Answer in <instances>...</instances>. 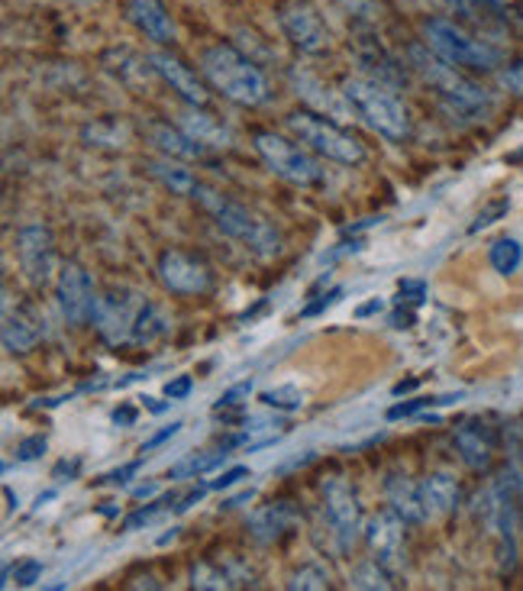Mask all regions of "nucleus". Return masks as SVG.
Listing matches in <instances>:
<instances>
[{
  "label": "nucleus",
  "mask_w": 523,
  "mask_h": 591,
  "mask_svg": "<svg viewBox=\"0 0 523 591\" xmlns=\"http://www.w3.org/2000/svg\"><path fill=\"white\" fill-rule=\"evenodd\" d=\"M514 16H518V23H521V26H523V3H521V7H518V10H514Z\"/></svg>",
  "instance_id": "obj_57"
},
{
  "label": "nucleus",
  "mask_w": 523,
  "mask_h": 591,
  "mask_svg": "<svg viewBox=\"0 0 523 591\" xmlns=\"http://www.w3.org/2000/svg\"><path fill=\"white\" fill-rule=\"evenodd\" d=\"M166 330H169L166 314H162L156 304L143 300V304H139V310H136V320H133V333H129V340H133V343H156Z\"/></svg>",
  "instance_id": "obj_26"
},
{
  "label": "nucleus",
  "mask_w": 523,
  "mask_h": 591,
  "mask_svg": "<svg viewBox=\"0 0 523 591\" xmlns=\"http://www.w3.org/2000/svg\"><path fill=\"white\" fill-rule=\"evenodd\" d=\"M456 450L463 456L468 469H488L491 466V450H494V436L481 420H465L456 427Z\"/></svg>",
  "instance_id": "obj_17"
},
{
  "label": "nucleus",
  "mask_w": 523,
  "mask_h": 591,
  "mask_svg": "<svg viewBox=\"0 0 523 591\" xmlns=\"http://www.w3.org/2000/svg\"><path fill=\"white\" fill-rule=\"evenodd\" d=\"M139 469H143V459H136V463H126L123 469L104 475V481H107V485H126V481H129V475H136Z\"/></svg>",
  "instance_id": "obj_47"
},
{
  "label": "nucleus",
  "mask_w": 523,
  "mask_h": 591,
  "mask_svg": "<svg viewBox=\"0 0 523 591\" xmlns=\"http://www.w3.org/2000/svg\"><path fill=\"white\" fill-rule=\"evenodd\" d=\"M174 501H178V495H162V498H156V501H149L146 508H136L126 521H123V531L126 533H133V531H139V527H146L149 521H156V514L159 511H166V508H172Z\"/></svg>",
  "instance_id": "obj_34"
},
{
  "label": "nucleus",
  "mask_w": 523,
  "mask_h": 591,
  "mask_svg": "<svg viewBox=\"0 0 523 591\" xmlns=\"http://www.w3.org/2000/svg\"><path fill=\"white\" fill-rule=\"evenodd\" d=\"M16 255L33 285L53 279V230L46 224H30L16 230Z\"/></svg>",
  "instance_id": "obj_13"
},
{
  "label": "nucleus",
  "mask_w": 523,
  "mask_h": 591,
  "mask_svg": "<svg viewBox=\"0 0 523 591\" xmlns=\"http://www.w3.org/2000/svg\"><path fill=\"white\" fill-rule=\"evenodd\" d=\"M181 427H184L181 420H174L172 427H162L159 433H152V436H149V440L143 443V450H139V453H152L156 446H162V443H169L172 436H178V430H181Z\"/></svg>",
  "instance_id": "obj_42"
},
{
  "label": "nucleus",
  "mask_w": 523,
  "mask_h": 591,
  "mask_svg": "<svg viewBox=\"0 0 523 591\" xmlns=\"http://www.w3.org/2000/svg\"><path fill=\"white\" fill-rule=\"evenodd\" d=\"M146 172L156 178V181H162L172 194H181V197H194V191H197V178L191 169H184L181 162H174V159H149L146 162Z\"/></svg>",
  "instance_id": "obj_24"
},
{
  "label": "nucleus",
  "mask_w": 523,
  "mask_h": 591,
  "mask_svg": "<svg viewBox=\"0 0 523 591\" xmlns=\"http://www.w3.org/2000/svg\"><path fill=\"white\" fill-rule=\"evenodd\" d=\"M58 307H61V317L71 323V327H84L91 317H94V285H91V275L78 265V262H65L61 272H58L56 285Z\"/></svg>",
  "instance_id": "obj_11"
},
{
  "label": "nucleus",
  "mask_w": 523,
  "mask_h": 591,
  "mask_svg": "<svg viewBox=\"0 0 523 591\" xmlns=\"http://www.w3.org/2000/svg\"><path fill=\"white\" fill-rule=\"evenodd\" d=\"M81 139H84V146H94V149H123L126 129H123L120 123L101 120V123L84 126V129H81Z\"/></svg>",
  "instance_id": "obj_29"
},
{
  "label": "nucleus",
  "mask_w": 523,
  "mask_h": 591,
  "mask_svg": "<svg viewBox=\"0 0 523 591\" xmlns=\"http://www.w3.org/2000/svg\"><path fill=\"white\" fill-rule=\"evenodd\" d=\"M420 495H423L427 518H443V514L456 511V504H459V481L446 473L427 475L420 481Z\"/></svg>",
  "instance_id": "obj_20"
},
{
  "label": "nucleus",
  "mask_w": 523,
  "mask_h": 591,
  "mask_svg": "<svg viewBox=\"0 0 523 591\" xmlns=\"http://www.w3.org/2000/svg\"><path fill=\"white\" fill-rule=\"evenodd\" d=\"M0 337H3V346H7V353H30V350H36V343H39V327H36V320L26 314V310H7L3 314V330H0Z\"/></svg>",
  "instance_id": "obj_23"
},
{
  "label": "nucleus",
  "mask_w": 523,
  "mask_h": 591,
  "mask_svg": "<svg viewBox=\"0 0 523 591\" xmlns=\"http://www.w3.org/2000/svg\"><path fill=\"white\" fill-rule=\"evenodd\" d=\"M227 456H230L227 450H220V453H194V456H187L178 466H172L169 478H201V475L220 469L227 463Z\"/></svg>",
  "instance_id": "obj_28"
},
{
  "label": "nucleus",
  "mask_w": 523,
  "mask_h": 591,
  "mask_svg": "<svg viewBox=\"0 0 523 591\" xmlns=\"http://www.w3.org/2000/svg\"><path fill=\"white\" fill-rule=\"evenodd\" d=\"M288 589L291 591H327L330 589V576H327L320 566L307 562V566H300V569L291 576Z\"/></svg>",
  "instance_id": "obj_35"
},
{
  "label": "nucleus",
  "mask_w": 523,
  "mask_h": 591,
  "mask_svg": "<svg viewBox=\"0 0 523 591\" xmlns=\"http://www.w3.org/2000/svg\"><path fill=\"white\" fill-rule=\"evenodd\" d=\"M343 98L359 114V120L368 123L385 139L405 143L410 136V114L388 84L368 81V78H349V81H343Z\"/></svg>",
  "instance_id": "obj_4"
},
{
  "label": "nucleus",
  "mask_w": 523,
  "mask_h": 591,
  "mask_svg": "<svg viewBox=\"0 0 523 591\" xmlns=\"http://www.w3.org/2000/svg\"><path fill=\"white\" fill-rule=\"evenodd\" d=\"M123 13L156 46H172L178 39L172 13H169V7L162 0H123Z\"/></svg>",
  "instance_id": "obj_14"
},
{
  "label": "nucleus",
  "mask_w": 523,
  "mask_h": 591,
  "mask_svg": "<svg viewBox=\"0 0 523 591\" xmlns=\"http://www.w3.org/2000/svg\"><path fill=\"white\" fill-rule=\"evenodd\" d=\"M3 495H7V501H10L7 508H10V511H16V504H20V498L13 495V488H3Z\"/></svg>",
  "instance_id": "obj_56"
},
{
  "label": "nucleus",
  "mask_w": 523,
  "mask_h": 591,
  "mask_svg": "<svg viewBox=\"0 0 523 591\" xmlns=\"http://www.w3.org/2000/svg\"><path fill=\"white\" fill-rule=\"evenodd\" d=\"M207 488H211V485H204V488H194V491H187L184 498H178V504H174V511H178V514H184L187 508H194V504H197V501H201V498L207 495Z\"/></svg>",
  "instance_id": "obj_48"
},
{
  "label": "nucleus",
  "mask_w": 523,
  "mask_h": 591,
  "mask_svg": "<svg viewBox=\"0 0 523 591\" xmlns=\"http://www.w3.org/2000/svg\"><path fill=\"white\" fill-rule=\"evenodd\" d=\"M78 473H81V459H71V463L61 459L56 469H53V478H56V481H75Z\"/></svg>",
  "instance_id": "obj_46"
},
{
  "label": "nucleus",
  "mask_w": 523,
  "mask_h": 591,
  "mask_svg": "<svg viewBox=\"0 0 523 591\" xmlns=\"http://www.w3.org/2000/svg\"><path fill=\"white\" fill-rule=\"evenodd\" d=\"M423 297H427V285L423 282H401V295H398V304H423Z\"/></svg>",
  "instance_id": "obj_44"
},
{
  "label": "nucleus",
  "mask_w": 523,
  "mask_h": 591,
  "mask_svg": "<svg viewBox=\"0 0 523 591\" xmlns=\"http://www.w3.org/2000/svg\"><path fill=\"white\" fill-rule=\"evenodd\" d=\"M463 395H440V398H413V401H401V405H395V408H388V420L395 423V420H405V417L420 414V411H427V408H443V405H456Z\"/></svg>",
  "instance_id": "obj_32"
},
{
  "label": "nucleus",
  "mask_w": 523,
  "mask_h": 591,
  "mask_svg": "<svg viewBox=\"0 0 523 591\" xmlns=\"http://www.w3.org/2000/svg\"><path fill=\"white\" fill-rule=\"evenodd\" d=\"M101 65H104L107 71H114L123 84H143V81L156 71L152 56L146 59V56H139V53L129 49V46H114V49H107V53L101 56Z\"/></svg>",
  "instance_id": "obj_21"
},
{
  "label": "nucleus",
  "mask_w": 523,
  "mask_h": 591,
  "mask_svg": "<svg viewBox=\"0 0 523 591\" xmlns=\"http://www.w3.org/2000/svg\"><path fill=\"white\" fill-rule=\"evenodd\" d=\"M159 279L162 285L172 292V295L197 297L207 295L211 285H214V272L204 259L197 255H187L181 249H166L159 255Z\"/></svg>",
  "instance_id": "obj_10"
},
{
  "label": "nucleus",
  "mask_w": 523,
  "mask_h": 591,
  "mask_svg": "<svg viewBox=\"0 0 523 591\" xmlns=\"http://www.w3.org/2000/svg\"><path fill=\"white\" fill-rule=\"evenodd\" d=\"M159 495V485L156 481H146V485H136L133 488V498H139V501H149V498H156Z\"/></svg>",
  "instance_id": "obj_50"
},
{
  "label": "nucleus",
  "mask_w": 523,
  "mask_h": 591,
  "mask_svg": "<svg viewBox=\"0 0 523 591\" xmlns=\"http://www.w3.org/2000/svg\"><path fill=\"white\" fill-rule=\"evenodd\" d=\"M323 511H327V524L337 536V549L349 553L352 543L359 539L362 531V508L355 498V488L346 478H327L323 481Z\"/></svg>",
  "instance_id": "obj_9"
},
{
  "label": "nucleus",
  "mask_w": 523,
  "mask_h": 591,
  "mask_svg": "<svg viewBox=\"0 0 523 591\" xmlns=\"http://www.w3.org/2000/svg\"><path fill=\"white\" fill-rule=\"evenodd\" d=\"M191 388H194V378H191V375H178V378H172V382L166 385V395H169L172 401H181V398L191 395Z\"/></svg>",
  "instance_id": "obj_43"
},
{
  "label": "nucleus",
  "mask_w": 523,
  "mask_h": 591,
  "mask_svg": "<svg viewBox=\"0 0 523 591\" xmlns=\"http://www.w3.org/2000/svg\"><path fill=\"white\" fill-rule=\"evenodd\" d=\"M242 478H252V473H249L246 466H232V469H227L220 478H214V481H211V491H227V488H232V485H239Z\"/></svg>",
  "instance_id": "obj_41"
},
{
  "label": "nucleus",
  "mask_w": 523,
  "mask_h": 591,
  "mask_svg": "<svg viewBox=\"0 0 523 591\" xmlns=\"http://www.w3.org/2000/svg\"><path fill=\"white\" fill-rule=\"evenodd\" d=\"M410 61L423 75V81L436 91V98H440L446 114H453V117H481L491 107L488 91L481 84L463 78V75H456V65L440 59L436 53L427 56L420 46H413L410 49Z\"/></svg>",
  "instance_id": "obj_3"
},
{
  "label": "nucleus",
  "mask_w": 523,
  "mask_h": 591,
  "mask_svg": "<svg viewBox=\"0 0 523 591\" xmlns=\"http://www.w3.org/2000/svg\"><path fill=\"white\" fill-rule=\"evenodd\" d=\"M139 304L143 300H136V295H129V292H104V295L98 297V304H94V327H98V333L107 340V343H126L129 340V333H133V320H136V310H139Z\"/></svg>",
  "instance_id": "obj_12"
},
{
  "label": "nucleus",
  "mask_w": 523,
  "mask_h": 591,
  "mask_svg": "<svg viewBox=\"0 0 523 591\" xmlns=\"http://www.w3.org/2000/svg\"><path fill=\"white\" fill-rule=\"evenodd\" d=\"M385 498H388V508H391L405 524H423V521H427V508H423L420 485L410 481L407 475H388V481H385Z\"/></svg>",
  "instance_id": "obj_18"
},
{
  "label": "nucleus",
  "mask_w": 523,
  "mask_h": 591,
  "mask_svg": "<svg viewBox=\"0 0 523 591\" xmlns=\"http://www.w3.org/2000/svg\"><path fill=\"white\" fill-rule=\"evenodd\" d=\"M201 71L227 101L239 107H259L269 101V81L259 65L230 43H217L201 56Z\"/></svg>",
  "instance_id": "obj_1"
},
{
  "label": "nucleus",
  "mask_w": 523,
  "mask_h": 591,
  "mask_svg": "<svg viewBox=\"0 0 523 591\" xmlns=\"http://www.w3.org/2000/svg\"><path fill=\"white\" fill-rule=\"evenodd\" d=\"M114 423H116V427H133V423H136V408H129V405L116 408Z\"/></svg>",
  "instance_id": "obj_49"
},
{
  "label": "nucleus",
  "mask_w": 523,
  "mask_h": 591,
  "mask_svg": "<svg viewBox=\"0 0 523 591\" xmlns=\"http://www.w3.org/2000/svg\"><path fill=\"white\" fill-rule=\"evenodd\" d=\"M405 521L388 508L382 514H375L368 524H365V539L375 553L378 562H385L388 569H398L401 566V553H405Z\"/></svg>",
  "instance_id": "obj_15"
},
{
  "label": "nucleus",
  "mask_w": 523,
  "mask_h": 591,
  "mask_svg": "<svg viewBox=\"0 0 523 591\" xmlns=\"http://www.w3.org/2000/svg\"><path fill=\"white\" fill-rule=\"evenodd\" d=\"M382 307H385V304H382V300L375 297V300H368V304H362V307L355 310V317H368V314H378Z\"/></svg>",
  "instance_id": "obj_54"
},
{
  "label": "nucleus",
  "mask_w": 523,
  "mask_h": 591,
  "mask_svg": "<svg viewBox=\"0 0 523 591\" xmlns=\"http://www.w3.org/2000/svg\"><path fill=\"white\" fill-rule=\"evenodd\" d=\"M508 211H511V201H508V197H501V201H491V204H488V207H485V211H481V214H478V217L471 220L468 234H481L485 227L498 224V220H501V217H504Z\"/></svg>",
  "instance_id": "obj_36"
},
{
  "label": "nucleus",
  "mask_w": 523,
  "mask_h": 591,
  "mask_svg": "<svg viewBox=\"0 0 523 591\" xmlns=\"http://www.w3.org/2000/svg\"><path fill=\"white\" fill-rule=\"evenodd\" d=\"M391 327H395V330H407V327H413V314H410V310H398V314L391 317Z\"/></svg>",
  "instance_id": "obj_51"
},
{
  "label": "nucleus",
  "mask_w": 523,
  "mask_h": 591,
  "mask_svg": "<svg viewBox=\"0 0 523 591\" xmlns=\"http://www.w3.org/2000/svg\"><path fill=\"white\" fill-rule=\"evenodd\" d=\"M349 586L352 589H395V576H391V569L385 562L372 559V562H365V566H359L352 572Z\"/></svg>",
  "instance_id": "obj_30"
},
{
  "label": "nucleus",
  "mask_w": 523,
  "mask_h": 591,
  "mask_svg": "<svg viewBox=\"0 0 523 591\" xmlns=\"http://www.w3.org/2000/svg\"><path fill=\"white\" fill-rule=\"evenodd\" d=\"M340 297H343V288H333L330 295H323V297H320V300H314V304H307V307L300 310V317H317L320 310H327V307H330V304H337Z\"/></svg>",
  "instance_id": "obj_45"
},
{
  "label": "nucleus",
  "mask_w": 523,
  "mask_h": 591,
  "mask_svg": "<svg viewBox=\"0 0 523 591\" xmlns=\"http://www.w3.org/2000/svg\"><path fill=\"white\" fill-rule=\"evenodd\" d=\"M46 436H26V440H20V446H16V463H33V459H39L43 453H46Z\"/></svg>",
  "instance_id": "obj_37"
},
{
  "label": "nucleus",
  "mask_w": 523,
  "mask_h": 591,
  "mask_svg": "<svg viewBox=\"0 0 523 591\" xmlns=\"http://www.w3.org/2000/svg\"><path fill=\"white\" fill-rule=\"evenodd\" d=\"M146 133H149V143L169 159H204V143H197L191 133L178 129L172 123H149Z\"/></svg>",
  "instance_id": "obj_19"
},
{
  "label": "nucleus",
  "mask_w": 523,
  "mask_h": 591,
  "mask_svg": "<svg viewBox=\"0 0 523 591\" xmlns=\"http://www.w3.org/2000/svg\"><path fill=\"white\" fill-rule=\"evenodd\" d=\"M242 586H255V582H252V572L227 569V566H220V562H194V569H191V589L224 591L242 589Z\"/></svg>",
  "instance_id": "obj_22"
},
{
  "label": "nucleus",
  "mask_w": 523,
  "mask_h": 591,
  "mask_svg": "<svg viewBox=\"0 0 523 591\" xmlns=\"http://www.w3.org/2000/svg\"><path fill=\"white\" fill-rule=\"evenodd\" d=\"M39 576H43V562H39V559H23V562L13 569L16 586H23V589L36 586V582H39Z\"/></svg>",
  "instance_id": "obj_38"
},
{
  "label": "nucleus",
  "mask_w": 523,
  "mask_h": 591,
  "mask_svg": "<svg viewBox=\"0 0 523 591\" xmlns=\"http://www.w3.org/2000/svg\"><path fill=\"white\" fill-rule=\"evenodd\" d=\"M514 159H523V149H521V152H514Z\"/></svg>",
  "instance_id": "obj_58"
},
{
  "label": "nucleus",
  "mask_w": 523,
  "mask_h": 591,
  "mask_svg": "<svg viewBox=\"0 0 523 591\" xmlns=\"http://www.w3.org/2000/svg\"><path fill=\"white\" fill-rule=\"evenodd\" d=\"M194 197H197L201 207L214 217V224H217L220 234H227V237L236 239V242H242L246 249H252V252L262 255V259L282 252V234H278L269 220L255 217L249 207L236 204L232 197L214 191V187H204V184H197Z\"/></svg>",
  "instance_id": "obj_2"
},
{
  "label": "nucleus",
  "mask_w": 523,
  "mask_h": 591,
  "mask_svg": "<svg viewBox=\"0 0 523 591\" xmlns=\"http://www.w3.org/2000/svg\"><path fill=\"white\" fill-rule=\"evenodd\" d=\"M488 259H491V269H494V272H501V275H514L523 262V246L518 242V239H511V237L498 239V242L491 246V255H488Z\"/></svg>",
  "instance_id": "obj_31"
},
{
  "label": "nucleus",
  "mask_w": 523,
  "mask_h": 591,
  "mask_svg": "<svg viewBox=\"0 0 523 591\" xmlns=\"http://www.w3.org/2000/svg\"><path fill=\"white\" fill-rule=\"evenodd\" d=\"M252 498H255V491H252V488H246L242 495L227 498V501H224V508H227V511H232V508H239V504H246V501H252Z\"/></svg>",
  "instance_id": "obj_52"
},
{
  "label": "nucleus",
  "mask_w": 523,
  "mask_h": 591,
  "mask_svg": "<svg viewBox=\"0 0 523 591\" xmlns=\"http://www.w3.org/2000/svg\"><path fill=\"white\" fill-rule=\"evenodd\" d=\"M278 26H282L291 46L307 53V56H320L330 49V30H327L323 16L307 0L282 3L278 7Z\"/></svg>",
  "instance_id": "obj_8"
},
{
  "label": "nucleus",
  "mask_w": 523,
  "mask_h": 591,
  "mask_svg": "<svg viewBox=\"0 0 523 591\" xmlns=\"http://www.w3.org/2000/svg\"><path fill=\"white\" fill-rule=\"evenodd\" d=\"M288 527H291V508L285 501H278V504L272 501V504L259 508V511L249 518V531H252V536H255L259 543L278 539Z\"/></svg>",
  "instance_id": "obj_25"
},
{
  "label": "nucleus",
  "mask_w": 523,
  "mask_h": 591,
  "mask_svg": "<svg viewBox=\"0 0 523 591\" xmlns=\"http://www.w3.org/2000/svg\"><path fill=\"white\" fill-rule=\"evenodd\" d=\"M259 401L265 408H275V411H300L304 408V395L294 388V385H282V388H269L259 395Z\"/></svg>",
  "instance_id": "obj_33"
},
{
  "label": "nucleus",
  "mask_w": 523,
  "mask_h": 591,
  "mask_svg": "<svg viewBox=\"0 0 523 591\" xmlns=\"http://www.w3.org/2000/svg\"><path fill=\"white\" fill-rule=\"evenodd\" d=\"M288 129L317 156L340 162V166H359L365 159V146L346 133L343 126H337L333 120L320 117L314 111H294L285 117Z\"/></svg>",
  "instance_id": "obj_6"
},
{
  "label": "nucleus",
  "mask_w": 523,
  "mask_h": 591,
  "mask_svg": "<svg viewBox=\"0 0 523 591\" xmlns=\"http://www.w3.org/2000/svg\"><path fill=\"white\" fill-rule=\"evenodd\" d=\"M252 139H255V152L265 159V166L294 187H317L323 181L320 162L307 149H300L297 143H291L272 129H259Z\"/></svg>",
  "instance_id": "obj_7"
},
{
  "label": "nucleus",
  "mask_w": 523,
  "mask_h": 591,
  "mask_svg": "<svg viewBox=\"0 0 523 591\" xmlns=\"http://www.w3.org/2000/svg\"><path fill=\"white\" fill-rule=\"evenodd\" d=\"M201 107H194L191 114H181V126H184V133H191L197 143H204V146H227L230 143V133L217 123L214 117H207V114H197Z\"/></svg>",
  "instance_id": "obj_27"
},
{
  "label": "nucleus",
  "mask_w": 523,
  "mask_h": 591,
  "mask_svg": "<svg viewBox=\"0 0 523 591\" xmlns=\"http://www.w3.org/2000/svg\"><path fill=\"white\" fill-rule=\"evenodd\" d=\"M143 401H146V408H149L152 414H166V411H169L166 401H156V398H143Z\"/></svg>",
  "instance_id": "obj_55"
},
{
  "label": "nucleus",
  "mask_w": 523,
  "mask_h": 591,
  "mask_svg": "<svg viewBox=\"0 0 523 591\" xmlns=\"http://www.w3.org/2000/svg\"><path fill=\"white\" fill-rule=\"evenodd\" d=\"M423 39H427V46L440 59H446L450 65H456V68L494 71L504 61L501 49H494L485 39H471L463 26H456L453 20H443V16H433V20L423 23Z\"/></svg>",
  "instance_id": "obj_5"
},
{
  "label": "nucleus",
  "mask_w": 523,
  "mask_h": 591,
  "mask_svg": "<svg viewBox=\"0 0 523 591\" xmlns=\"http://www.w3.org/2000/svg\"><path fill=\"white\" fill-rule=\"evenodd\" d=\"M249 395H252V382H239V385H232V388H227V391L220 395L217 411H224V408H239V405H242V398H249Z\"/></svg>",
  "instance_id": "obj_40"
},
{
  "label": "nucleus",
  "mask_w": 523,
  "mask_h": 591,
  "mask_svg": "<svg viewBox=\"0 0 523 591\" xmlns=\"http://www.w3.org/2000/svg\"><path fill=\"white\" fill-rule=\"evenodd\" d=\"M498 81H501V88H508L511 94H518L523 98V61H514V65H508L501 75H498Z\"/></svg>",
  "instance_id": "obj_39"
},
{
  "label": "nucleus",
  "mask_w": 523,
  "mask_h": 591,
  "mask_svg": "<svg viewBox=\"0 0 523 591\" xmlns=\"http://www.w3.org/2000/svg\"><path fill=\"white\" fill-rule=\"evenodd\" d=\"M420 388V378H405V382H398L391 391H395V398H401V395H407V391H417Z\"/></svg>",
  "instance_id": "obj_53"
},
{
  "label": "nucleus",
  "mask_w": 523,
  "mask_h": 591,
  "mask_svg": "<svg viewBox=\"0 0 523 591\" xmlns=\"http://www.w3.org/2000/svg\"><path fill=\"white\" fill-rule=\"evenodd\" d=\"M152 65H156V75L166 78V84L172 88L184 104L201 107V111L211 104V94H207V88L201 84V78H197L184 61L174 59L172 53H152Z\"/></svg>",
  "instance_id": "obj_16"
}]
</instances>
